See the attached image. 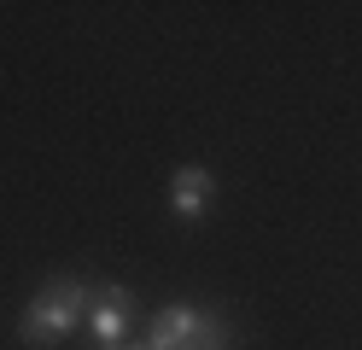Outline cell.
<instances>
[{
	"instance_id": "6da1fadb",
	"label": "cell",
	"mask_w": 362,
	"mask_h": 350,
	"mask_svg": "<svg viewBox=\"0 0 362 350\" xmlns=\"http://www.w3.org/2000/svg\"><path fill=\"white\" fill-rule=\"evenodd\" d=\"M88 310H94V286H88V280H76V274L41 280V292L24 303V315H18V344L24 350H53L88 321Z\"/></svg>"
},
{
	"instance_id": "7a4b0ae2",
	"label": "cell",
	"mask_w": 362,
	"mask_h": 350,
	"mask_svg": "<svg viewBox=\"0 0 362 350\" xmlns=\"http://www.w3.org/2000/svg\"><path fill=\"white\" fill-rule=\"evenodd\" d=\"M152 350H234V327L216 310H199V303H170L158 310L146 327Z\"/></svg>"
},
{
	"instance_id": "3957f363",
	"label": "cell",
	"mask_w": 362,
	"mask_h": 350,
	"mask_svg": "<svg viewBox=\"0 0 362 350\" xmlns=\"http://www.w3.org/2000/svg\"><path fill=\"white\" fill-rule=\"evenodd\" d=\"M129 327H134V292L129 286H94V310H88V339L100 350H117L129 344Z\"/></svg>"
},
{
	"instance_id": "277c9868",
	"label": "cell",
	"mask_w": 362,
	"mask_h": 350,
	"mask_svg": "<svg viewBox=\"0 0 362 350\" xmlns=\"http://www.w3.org/2000/svg\"><path fill=\"white\" fill-rule=\"evenodd\" d=\"M216 199V175L199 170V163H181V170L170 175V216L175 222H199Z\"/></svg>"
},
{
	"instance_id": "5b68a950",
	"label": "cell",
	"mask_w": 362,
	"mask_h": 350,
	"mask_svg": "<svg viewBox=\"0 0 362 350\" xmlns=\"http://www.w3.org/2000/svg\"><path fill=\"white\" fill-rule=\"evenodd\" d=\"M117 350H152V344H146V339H141V344H134V339H129V344H117Z\"/></svg>"
}]
</instances>
